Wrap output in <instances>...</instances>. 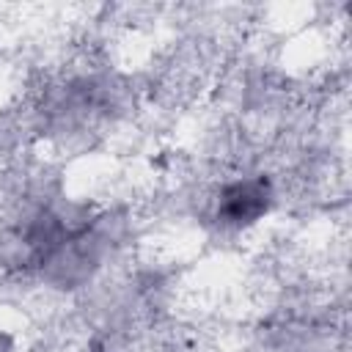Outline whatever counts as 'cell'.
<instances>
[{
  "label": "cell",
  "mask_w": 352,
  "mask_h": 352,
  "mask_svg": "<svg viewBox=\"0 0 352 352\" xmlns=\"http://www.w3.org/2000/svg\"><path fill=\"white\" fill-rule=\"evenodd\" d=\"M270 184L264 179H239L220 190L217 195V217L223 226H250L270 209Z\"/></svg>",
  "instance_id": "6da1fadb"
},
{
  "label": "cell",
  "mask_w": 352,
  "mask_h": 352,
  "mask_svg": "<svg viewBox=\"0 0 352 352\" xmlns=\"http://www.w3.org/2000/svg\"><path fill=\"white\" fill-rule=\"evenodd\" d=\"M8 349H11V344H8V341L0 336V352H8Z\"/></svg>",
  "instance_id": "7a4b0ae2"
}]
</instances>
